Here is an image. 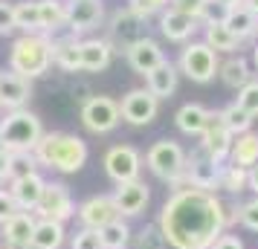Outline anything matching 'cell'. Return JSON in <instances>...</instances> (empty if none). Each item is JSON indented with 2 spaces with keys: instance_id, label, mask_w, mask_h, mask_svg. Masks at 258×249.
<instances>
[{
  "instance_id": "cell-50",
  "label": "cell",
  "mask_w": 258,
  "mask_h": 249,
  "mask_svg": "<svg viewBox=\"0 0 258 249\" xmlns=\"http://www.w3.org/2000/svg\"><path fill=\"white\" fill-rule=\"evenodd\" d=\"M0 249H15V246H6V243H3V246H0Z\"/></svg>"
},
{
  "instance_id": "cell-34",
  "label": "cell",
  "mask_w": 258,
  "mask_h": 249,
  "mask_svg": "<svg viewBox=\"0 0 258 249\" xmlns=\"http://www.w3.org/2000/svg\"><path fill=\"white\" fill-rule=\"evenodd\" d=\"M221 116H223V125L229 128V133H232V136H241V133L252 131V122H255V119L249 116L246 110H241V107L235 105V102H232V105L223 107Z\"/></svg>"
},
{
  "instance_id": "cell-11",
  "label": "cell",
  "mask_w": 258,
  "mask_h": 249,
  "mask_svg": "<svg viewBox=\"0 0 258 249\" xmlns=\"http://www.w3.org/2000/svg\"><path fill=\"white\" fill-rule=\"evenodd\" d=\"M102 21H105V0H67V21H64V26L76 38L99 29Z\"/></svg>"
},
{
  "instance_id": "cell-3",
  "label": "cell",
  "mask_w": 258,
  "mask_h": 249,
  "mask_svg": "<svg viewBox=\"0 0 258 249\" xmlns=\"http://www.w3.org/2000/svg\"><path fill=\"white\" fill-rule=\"evenodd\" d=\"M52 67V41L44 32L18 35L9 49V70L26 81L41 78Z\"/></svg>"
},
{
  "instance_id": "cell-16",
  "label": "cell",
  "mask_w": 258,
  "mask_h": 249,
  "mask_svg": "<svg viewBox=\"0 0 258 249\" xmlns=\"http://www.w3.org/2000/svg\"><path fill=\"white\" fill-rule=\"evenodd\" d=\"M76 214H79V220H82L84 229H102V226H107L110 220L119 217L110 194H93V197H87V200L76 209Z\"/></svg>"
},
{
  "instance_id": "cell-30",
  "label": "cell",
  "mask_w": 258,
  "mask_h": 249,
  "mask_svg": "<svg viewBox=\"0 0 258 249\" xmlns=\"http://www.w3.org/2000/svg\"><path fill=\"white\" fill-rule=\"evenodd\" d=\"M38 12H41V32L52 35L67 21V0H38Z\"/></svg>"
},
{
  "instance_id": "cell-48",
  "label": "cell",
  "mask_w": 258,
  "mask_h": 249,
  "mask_svg": "<svg viewBox=\"0 0 258 249\" xmlns=\"http://www.w3.org/2000/svg\"><path fill=\"white\" fill-rule=\"evenodd\" d=\"M212 3H218V6H223V9H229V6H235V3H241V0H212Z\"/></svg>"
},
{
  "instance_id": "cell-20",
  "label": "cell",
  "mask_w": 258,
  "mask_h": 249,
  "mask_svg": "<svg viewBox=\"0 0 258 249\" xmlns=\"http://www.w3.org/2000/svg\"><path fill=\"white\" fill-rule=\"evenodd\" d=\"M44 186H47V180L41 177L38 171H32V174H26V177L12 180L9 194H12L15 206H18L21 212H35L38 200H41V194H44Z\"/></svg>"
},
{
  "instance_id": "cell-9",
  "label": "cell",
  "mask_w": 258,
  "mask_h": 249,
  "mask_svg": "<svg viewBox=\"0 0 258 249\" xmlns=\"http://www.w3.org/2000/svg\"><path fill=\"white\" fill-rule=\"evenodd\" d=\"M119 113L122 119L134 125V128H145V125H151L157 113H160V102L154 99L145 87H137V90H128V93L122 96V102H119Z\"/></svg>"
},
{
  "instance_id": "cell-49",
  "label": "cell",
  "mask_w": 258,
  "mask_h": 249,
  "mask_svg": "<svg viewBox=\"0 0 258 249\" xmlns=\"http://www.w3.org/2000/svg\"><path fill=\"white\" fill-rule=\"evenodd\" d=\"M252 64H255V70H258V44L252 47Z\"/></svg>"
},
{
  "instance_id": "cell-5",
  "label": "cell",
  "mask_w": 258,
  "mask_h": 249,
  "mask_svg": "<svg viewBox=\"0 0 258 249\" xmlns=\"http://www.w3.org/2000/svg\"><path fill=\"white\" fill-rule=\"evenodd\" d=\"M218 67H221L218 52L209 49L203 41H188L180 52V61H177V70L195 84H209L218 75Z\"/></svg>"
},
{
  "instance_id": "cell-44",
  "label": "cell",
  "mask_w": 258,
  "mask_h": 249,
  "mask_svg": "<svg viewBox=\"0 0 258 249\" xmlns=\"http://www.w3.org/2000/svg\"><path fill=\"white\" fill-rule=\"evenodd\" d=\"M209 249H244V240H241L238 235H229V232H223V235L218 237V240H215Z\"/></svg>"
},
{
  "instance_id": "cell-6",
  "label": "cell",
  "mask_w": 258,
  "mask_h": 249,
  "mask_svg": "<svg viewBox=\"0 0 258 249\" xmlns=\"http://www.w3.org/2000/svg\"><path fill=\"white\" fill-rule=\"evenodd\" d=\"M145 162H148L154 177L165 180V183H174V180L183 177V171H186V151H183V145L174 142V139H160V142H154L151 148H148Z\"/></svg>"
},
{
  "instance_id": "cell-13",
  "label": "cell",
  "mask_w": 258,
  "mask_h": 249,
  "mask_svg": "<svg viewBox=\"0 0 258 249\" xmlns=\"http://www.w3.org/2000/svg\"><path fill=\"white\" fill-rule=\"evenodd\" d=\"M35 212H38V217L58 220V223L70 220L73 214H76V203H73V197H70V189H67L64 183H47Z\"/></svg>"
},
{
  "instance_id": "cell-38",
  "label": "cell",
  "mask_w": 258,
  "mask_h": 249,
  "mask_svg": "<svg viewBox=\"0 0 258 249\" xmlns=\"http://www.w3.org/2000/svg\"><path fill=\"white\" fill-rule=\"evenodd\" d=\"M163 246H165V237L157 223L145 226L140 232V237H137V249H163Z\"/></svg>"
},
{
  "instance_id": "cell-1",
  "label": "cell",
  "mask_w": 258,
  "mask_h": 249,
  "mask_svg": "<svg viewBox=\"0 0 258 249\" xmlns=\"http://www.w3.org/2000/svg\"><path fill=\"white\" fill-rule=\"evenodd\" d=\"M160 232L174 249H209L226 232L223 200L215 191L183 189L165 200L160 212Z\"/></svg>"
},
{
  "instance_id": "cell-47",
  "label": "cell",
  "mask_w": 258,
  "mask_h": 249,
  "mask_svg": "<svg viewBox=\"0 0 258 249\" xmlns=\"http://www.w3.org/2000/svg\"><path fill=\"white\" fill-rule=\"evenodd\" d=\"M241 3H244V6H246L252 15H258V0H241Z\"/></svg>"
},
{
  "instance_id": "cell-2",
  "label": "cell",
  "mask_w": 258,
  "mask_h": 249,
  "mask_svg": "<svg viewBox=\"0 0 258 249\" xmlns=\"http://www.w3.org/2000/svg\"><path fill=\"white\" fill-rule=\"evenodd\" d=\"M38 165L49 168V171H58V174H76L82 171L84 162H87V142L76 133H67V131H52L41 136V142L35 145L32 151Z\"/></svg>"
},
{
  "instance_id": "cell-18",
  "label": "cell",
  "mask_w": 258,
  "mask_h": 249,
  "mask_svg": "<svg viewBox=\"0 0 258 249\" xmlns=\"http://www.w3.org/2000/svg\"><path fill=\"white\" fill-rule=\"evenodd\" d=\"M32 96V81H26L12 70H0V110H21Z\"/></svg>"
},
{
  "instance_id": "cell-40",
  "label": "cell",
  "mask_w": 258,
  "mask_h": 249,
  "mask_svg": "<svg viewBox=\"0 0 258 249\" xmlns=\"http://www.w3.org/2000/svg\"><path fill=\"white\" fill-rule=\"evenodd\" d=\"M206 6H209V0H168V9H177V12H186L191 18H198L206 12Z\"/></svg>"
},
{
  "instance_id": "cell-19",
  "label": "cell",
  "mask_w": 258,
  "mask_h": 249,
  "mask_svg": "<svg viewBox=\"0 0 258 249\" xmlns=\"http://www.w3.org/2000/svg\"><path fill=\"white\" fill-rule=\"evenodd\" d=\"M198 26L200 21L186 12H177V9H163L160 12V32L174 44H188L198 32Z\"/></svg>"
},
{
  "instance_id": "cell-45",
  "label": "cell",
  "mask_w": 258,
  "mask_h": 249,
  "mask_svg": "<svg viewBox=\"0 0 258 249\" xmlns=\"http://www.w3.org/2000/svg\"><path fill=\"white\" fill-rule=\"evenodd\" d=\"M246 189L255 191V197H258V162L252 168H246Z\"/></svg>"
},
{
  "instance_id": "cell-36",
  "label": "cell",
  "mask_w": 258,
  "mask_h": 249,
  "mask_svg": "<svg viewBox=\"0 0 258 249\" xmlns=\"http://www.w3.org/2000/svg\"><path fill=\"white\" fill-rule=\"evenodd\" d=\"M235 105L241 107V110H246L249 116L255 119V116H258V81L244 84V87L238 90V99H235Z\"/></svg>"
},
{
  "instance_id": "cell-31",
  "label": "cell",
  "mask_w": 258,
  "mask_h": 249,
  "mask_svg": "<svg viewBox=\"0 0 258 249\" xmlns=\"http://www.w3.org/2000/svg\"><path fill=\"white\" fill-rule=\"evenodd\" d=\"M15 6V29H21L24 35L41 32V12H38V0H18Z\"/></svg>"
},
{
  "instance_id": "cell-17",
  "label": "cell",
  "mask_w": 258,
  "mask_h": 249,
  "mask_svg": "<svg viewBox=\"0 0 258 249\" xmlns=\"http://www.w3.org/2000/svg\"><path fill=\"white\" fill-rule=\"evenodd\" d=\"M128 64H131V70L134 72H140V75H148V72L157 67V64H163L165 61V52H163V47L154 41V38H148V35H142L140 41H134L128 47Z\"/></svg>"
},
{
  "instance_id": "cell-35",
  "label": "cell",
  "mask_w": 258,
  "mask_h": 249,
  "mask_svg": "<svg viewBox=\"0 0 258 249\" xmlns=\"http://www.w3.org/2000/svg\"><path fill=\"white\" fill-rule=\"evenodd\" d=\"M32 171H38V162L32 154H9V180L26 177Z\"/></svg>"
},
{
  "instance_id": "cell-12",
  "label": "cell",
  "mask_w": 258,
  "mask_h": 249,
  "mask_svg": "<svg viewBox=\"0 0 258 249\" xmlns=\"http://www.w3.org/2000/svg\"><path fill=\"white\" fill-rule=\"evenodd\" d=\"M186 180L191 189L200 191H215L218 189V174H221V162H215L203 148H195L191 154H186Z\"/></svg>"
},
{
  "instance_id": "cell-7",
  "label": "cell",
  "mask_w": 258,
  "mask_h": 249,
  "mask_svg": "<svg viewBox=\"0 0 258 249\" xmlns=\"http://www.w3.org/2000/svg\"><path fill=\"white\" fill-rule=\"evenodd\" d=\"M122 122V113H119V102L110 99V96H93L82 105V125L90 133L102 136V133H110Z\"/></svg>"
},
{
  "instance_id": "cell-21",
  "label": "cell",
  "mask_w": 258,
  "mask_h": 249,
  "mask_svg": "<svg viewBox=\"0 0 258 249\" xmlns=\"http://www.w3.org/2000/svg\"><path fill=\"white\" fill-rule=\"evenodd\" d=\"M79 58H82V72H102L113 61V49L105 38H82L79 41Z\"/></svg>"
},
{
  "instance_id": "cell-46",
  "label": "cell",
  "mask_w": 258,
  "mask_h": 249,
  "mask_svg": "<svg viewBox=\"0 0 258 249\" xmlns=\"http://www.w3.org/2000/svg\"><path fill=\"white\" fill-rule=\"evenodd\" d=\"M9 177V151H0V183Z\"/></svg>"
},
{
  "instance_id": "cell-22",
  "label": "cell",
  "mask_w": 258,
  "mask_h": 249,
  "mask_svg": "<svg viewBox=\"0 0 258 249\" xmlns=\"http://www.w3.org/2000/svg\"><path fill=\"white\" fill-rule=\"evenodd\" d=\"M177 78H180V70H177V64L165 58L163 64H157L148 75H145V90L157 99V102H163V99H171L177 90Z\"/></svg>"
},
{
  "instance_id": "cell-28",
  "label": "cell",
  "mask_w": 258,
  "mask_h": 249,
  "mask_svg": "<svg viewBox=\"0 0 258 249\" xmlns=\"http://www.w3.org/2000/svg\"><path fill=\"white\" fill-rule=\"evenodd\" d=\"M218 75H221V81L226 84V87H232V90H241L244 84L252 81L249 61L241 58V55H229V58L223 61L221 67H218Z\"/></svg>"
},
{
  "instance_id": "cell-4",
  "label": "cell",
  "mask_w": 258,
  "mask_h": 249,
  "mask_svg": "<svg viewBox=\"0 0 258 249\" xmlns=\"http://www.w3.org/2000/svg\"><path fill=\"white\" fill-rule=\"evenodd\" d=\"M41 136H44V125L26 107L6 110V116L0 119V145L9 154H32Z\"/></svg>"
},
{
  "instance_id": "cell-24",
  "label": "cell",
  "mask_w": 258,
  "mask_h": 249,
  "mask_svg": "<svg viewBox=\"0 0 258 249\" xmlns=\"http://www.w3.org/2000/svg\"><path fill=\"white\" fill-rule=\"evenodd\" d=\"M35 214L32 212H18L3 223V243L15 249H29L32 243V232H35Z\"/></svg>"
},
{
  "instance_id": "cell-15",
  "label": "cell",
  "mask_w": 258,
  "mask_h": 249,
  "mask_svg": "<svg viewBox=\"0 0 258 249\" xmlns=\"http://www.w3.org/2000/svg\"><path fill=\"white\" fill-rule=\"evenodd\" d=\"M110 197H113V206H116L119 217H137V214H142V209L148 206L151 191H148V186H145L142 180H131V183L116 186V191H113Z\"/></svg>"
},
{
  "instance_id": "cell-42",
  "label": "cell",
  "mask_w": 258,
  "mask_h": 249,
  "mask_svg": "<svg viewBox=\"0 0 258 249\" xmlns=\"http://www.w3.org/2000/svg\"><path fill=\"white\" fill-rule=\"evenodd\" d=\"M15 32V6L9 0H0V38Z\"/></svg>"
},
{
  "instance_id": "cell-26",
  "label": "cell",
  "mask_w": 258,
  "mask_h": 249,
  "mask_svg": "<svg viewBox=\"0 0 258 249\" xmlns=\"http://www.w3.org/2000/svg\"><path fill=\"white\" fill-rule=\"evenodd\" d=\"M64 235H67V232H64V223L47 220V217H38L29 249H61L64 246Z\"/></svg>"
},
{
  "instance_id": "cell-32",
  "label": "cell",
  "mask_w": 258,
  "mask_h": 249,
  "mask_svg": "<svg viewBox=\"0 0 258 249\" xmlns=\"http://www.w3.org/2000/svg\"><path fill=\"white\" fill-rule=\"evenodd\" d=\"M99 232V240H102V249H125L131 243V226L116 217V220H110L107 226L102 229H96Z\"/></svg>"
},
{
  "instance_id": "cell-23",
  "label": "cell",
  "mask_w": 258,
  "mask_h": 249,
  "mask_svg": "<svg viewBox=\"0 0 258 249\" xmlns=\"http://www.w3.org/2000/svg\"><path fill=\"white\" fill-rule=\"evenodd\" d=\"M221 21H223V26H226L238 41H241V44H244V41H252V38L258 35V15H252L244 3L229 6V9L223 12Z\"/></svg>"
},
{
  "instance_id": "cell-14",
  "label": "cell",
  "mask_w": 258,
  "mask_h": 249,
  "mask_svg": "<svg viewBox=\"0 0 258 249\" xmlns=\"http://www.w3.org/2000/svg\"><path fill=\"white\" fill-rule=\"evenodd\" d=\"M142 18H137V15L131 12V9H122V12L113 15V21H110V26H107V44H110V49L113 52H128V47L134 44V41H140L145 32H142Z\"/></svg>"
},
{
  "instance_id": "cell-41",
  "label": "cell",
  "mask_w": 258,
  "mask_h": 249,
  "mask_svg": "<svg viewBox=\"0 0 258 249\" xmlns=\"http://www.w3.org/2000/svg\"><path fill=\"white\" fill-rule=\"evenodd\" d=\"M73 249H102V240H99V232L96 229H79L73 235Z\"/></svg>"
},
{
  "instance_id": "cell-39",
  "label": "cell",
  "mask_w": 258,
  "mask_h": 249,
  "mask_svg": "<svg viewBox=\"0 0 258 249\" xmlns=\"http://www.w3.org/2000/svg\"><path fill=\"white\" fill-rule=\"evenodd\" d=\"M238 223L249 229V232H258V197L238 206Z\"/></svg>"
},
{
  "instance_id": "cell-37",
  "label": "cell",
  "mask_w": 258,
  "mask_h": 249,
  "mask_svg": "<svg viewBox=\"0 0 258 249\" xmlns=\"http://www.w3.org/2000/svg\"><path fill=\"white\" fill-rule=\"evenodd\" d=\"M128 9L137 18L148 21L151 15H160L163 9H168V0H128Z\"/></svg>"
},
{
  "instance_id": "cell-8",
  "label": "cell",
  "mask_w": 258,
  "mask_h": 249,
  "mask_svg": "<svg viewBox=\"0 0 258 249\" xmlns=\"http://www.w3.org/2000/svg\"><path fill=\"white\" fill-rule=\"evenodd\" d=\"M140 171H142V154L134 145H113V148H107L105 174L116 186L131 183V180H140Z\"/></svg>"
},
{
  "instance_id": "cell-43",
  "label": "cell",
  "mask_w": 258,
  "mask_h": 249,
  "mask_svg": "<svg viewBox=\"0 0 258 249\" xmlns=\"http://www.w3.org/2000/svg\"><path fill=\"white\" fill-rule=\"evenodd\" d=\"M18 212H21V209L15 206L12 194H9V191H3V189H0V226L6 223L9 217H15V214H18Z\"/></svg>"
},
{
  "instance_id": "cell-27",
  "label": "cell",
  "mask_w": 258,
  "mask_h": 249,
  "mask_svg": "<svg viewBox=\"0 0 258 249\" xmlns=\"http://www.w3.org/2000/svg\"><path fill=\"white\" fill-rule=\"evenodd\" d=\"M238 168H252L258 162V133L255 131H246L241 136L232 139V151H229V159Z\"/></svg>"
},
{
  "instance_id": "cell-10",
  "label": "cell",
  "mask_w": 258,
  "mask_h": 249,
  "mask_svg": "<svg viewBox=\"0 0 258 249\" xmlns=\"http://www.w3.org/2000/svg\"><path fill=\"white\" fill-rule=\"evenodd\" d=\"M232 133L229 128L223 125V116L221 110H209V119H206V128L200 133V148L215 159V162H226L229 159V151H232Z\"/></svg>"
},
{
  "instance_id": "cell-33",
  "label": "cell",
  "mask_w": 258,
  "mask_h": 249,
  "mask_svg": "<svg viewBox=\"0 0 258 249\" xmlns=\"http://www.w3.org/2000/svg\"><path fill=\"white\" fill-rule=\"evenodd\" d=\"M218 189L229 191V194L246 191V168H238V165H232V162H223L221 174H218Z\"/></svg>"
},
{
  "instance_id": "cell-29",
  "label": "cell",
  "mask_w": 258,
  "mask_h": 249,
  "mask_svg": "<svg viewBox=\"0 0 258 249\" xmlns=\"http://www.w3.org/2000/svg\"><path fill=\"white\" fill-rule=\"evenodd\" d=\"M206 119H209V110H206V107L198 105V102H188V105H183L177 110L174 122L186 136H200L203 128H206Z\"/></svg>"
},
{
  "instance_id": "cell-25",
  "label": "cell",
  "mask_w": 258,
  "mask_h": 249,
  "mask_svg": "<svg viewBox=\"0 0 258 249\" xmlns=\"http://www.w3.org/2000/svg\"><path fill=\"white\" fill-rule=\"evenodd\" d=\"M203 44L209 49H215L218 55H221V52L235 55V52L241 49V41L223 26V21H209V24H203Z\"/></svg>"
}]
</instances>
